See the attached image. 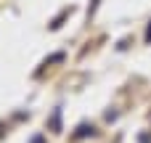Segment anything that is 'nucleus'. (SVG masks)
Wrapping results in <instances>:
<instances>
[{
	"instance_id": "nucleus-1",
	"label": "nucleus",
	"mask_w": 151,
	"mask_h": 143,
	"mask_svg": "<svg viewBox=\"0 0 151 143\" xmlns=\"http://www.w3.org/2000/svg\"><path fill=\"white\" fill-rule=\"evenodd\" d=\"M146 37H149V40H151V27H149V34H146Z\"/></svg>"
}]
</instances>
